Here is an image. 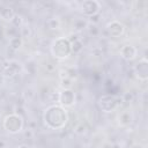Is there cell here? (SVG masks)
Returning a JSON list of instances; mask_svg holds the SVG:
<instances>
[{
    "instance_id": "3",
    "label": "cell",
    "mask_w": 148,
    "mask_h": 148,
    "mask_svg": "<svg viewBox=\"0 0 148 148\" xmlns=\"http://www.w3.org/2000/svg\"><path fill=\"white\" fill-rule=\"evenodd\" d=\"M3 127L7 132L16 134L23 128V118L17 113H10L3 119Z\"/></svg>"
},
{
    "instance_id": "12",
    "label": "cell",
    "mask_w": 148,
    "mask_h": 148,
    "mask_svg": "<svg viewBox=\"0 0 148 148\" xmlns=\"http://www.w3.org/2000/svg\"><path fill=\"white\" fill-rule=\"evenodd\" d=\"M119 121H120V124H121L123 126L128 125V124L131 123V114H130L128 112H124V113H121L120 117H119Z\"/></svg>"
},
{
    "instance_id": "20",
    "label": "cell",
    "mask_w": 148,
    "mask_h": 148,
    "mask_svg": "<svg viewBox=\"0 0 148 148\" xmlns=\"http://www.w3.org/2000/svg\"><path fill=\"white\" fill-rule=\"evenodd\" d=\"M3 83V76H2V74H0V86Z\"/></svg>"
},
{
    "instance_id": "15",
    "label": "cell",
    "mask_w": 148,
    "mask_h": 148,
    "mask_svg": "<svg viewBox=\"0 0 148 148\" xmlns=\"http://www.w3.org/2000/svg\"><path fill=\"white\" fill-rule=\"evenodd\" d=\"M15 27H17L18 24H21V22H22V18H21V16H18L17 14H15V16L13 17V20L10 21Z\"/></svg>"
},
{
    "instance_id": "11",
    "label": "cell",
    "mask_w": 148,
    "mask_h": 148,
    "mask_svg": "<svg viewBox=\"0 0 148 148\" xmlns=\"http://www.w3.org/2000/svg\"><path fill=\"white\" fill-rule=\"evenodd\" d=\"M0 15H1L2 18L8 20V21H12L13 17L15 16V12H14L12 8H3V9H1Z\"/></svg>"
},
{
    "instance_id": "9",
    "label": "cell",
    "mask_w": 148,
    "mask_h": 148,
    "mask_svg": "<svg viewBox=\"0 0 148 148\" xmlns=\"http://www.w3.org/2000/svg\"><path fill=\"white\" fill-rule=\"evenodd\" d=\"M136 53H138L136 49L132 45H125L120 50V54L125 60H133L136 57Z\"/></svg>"
},
{
    "instance_id": "16",
    "label": "cell",
    "mask_w": 148,
    "mask_h": 148,
    "mask_svg": "<svg viewBox=\"0 0 148 148\" xmlns=\"http://www.w3.org/2000/svg\"><path fill=\"white\" fill-rule=\"evenodd\" d=\"M72 86V79L71 77H66V79H62V87L65 89L69 88Z\"/></svg>"
},
{
    "instance_id": "1",
    "label": "cell",
    "mask_w": 148,
    "mask_h": 148,
    "mask_svg": "<svg viewBox=\"0 0 148 148\" xmlns=\"http://www.w3.org/2000/svg\"><path fill=\"white\" fill-rule=\"evenodd\" d=\"M43 119L49 128L61 130L66 126L68 121V113L66 109L61 105H51L44 111Z\"/></svg>"
},
{
    "instance_id": "17",
    "label": "cell",
    "mask_w": 148,
    "mask_h": 148,
    "mask_svg": "<svg viewBox=\"0 0 148 148\" xmlns=\"http://www.w3.org/2000/svg\"><path fill=\"white\" fill-rule=\"evenodd\" d=\"M53 24L52 27H51V29H57L58 27H59V21L58 20H56V18H51L50 21H49V24Z\"/></svg>"
},
{
    "instance_id": "13",
    "label": "cell",
    "mask_w": 148,
    "mask_h": 148,
    "mask_svg": "<svg viewBox=\"0 0 148 148\" xmlns=\"http://www.w3.org/2000/svg\"><path fill=\"white\" fill-rule=\"evenodd\" d=\"M21 44H22V39H21V37H18V36L12 37V39H10V47H12V49L17 50V49L21 46Z\"/></svg>"
},
{
    "instance_id": "8",
    "label": "cell",
    "mask_w": 148,
    "mask_h": 148,
    "mask_svg": "<svg viewBox=\"0 0 148 148\" xmlns=\"http://www.w3.org/2000/svg\"><path fill=\"white\" fill-rule=\"evenodd\" d=\"M125 28L119 21H112L111 23L108 24V32L112 37H119L124 34Z\"/></svg>"
},
{
    "instance_id": "5",
    "label": "cell",
    "mask_w": 148,
    "mask_h": 148,
    "mask_svg": "<svg viewBox=\"0 0 148 148\" xmlns=\"http://www.w3.org/2000/svg\"><path fill=\"white\" fill-rule=\"evenodd\" d=\"M81 9H82V13L87 16H94V15H97L99 13V9H101V3L96 0H86L82 2L81 5Z\"/></svg>"
},
{
    "instance_id": "6",
    "label": "cell",
    "mask_w": 148,
    "mask_h": 148,
    "mask_svg": "<svg viewBox=\"0 0 148 148\" xmlns=\"http://www.w3.org/2000/svg\"><path fill=\"white\" fill-rule=\"evenodd\" d=\"M59 103L61 104V106L65 108L73 106L75 103V92L71 88L62 89L61 92L59 94Z\"/></svg>"
},
{
    "instance_id": "18",
    "label": "cell",
    "mask_w": 148,
    "mask_h": 148,
    "mask_svg": "<svg viewBox=\"0 0 148 148\" xmlns=\"http://www.w3.org/2000/svg\"><path fill=\"white\" fill-rule=\"evenodd\" d=\"M24 135H25L27 138H32V136H34V132H32L31 130H27V131L24 132Z\"/></svg>"
},
{
    "instance_id": "10",
    "label": "cell",
    "mask_w": 148,
    "mask_h": 148,
    "mask_svg": "<svg viewBox=\"0 0 148 148\" xmlns=\"http://www.w3.org/2000/svg\"><path fill=\"white\" fill-rule=\"evenodd\" d=\"M20 71V65L16 61H10L6 67H5V75L6 76H14L17 72Z\"/></svg>"
},
{
    "instance_id": "19",
    "label": "cell",
    "mask_w": 148,
    "mask_h": 148,
    "mask_svg": "<svg viewBox=\"0 0 148 148\" xmlns=\"http://www.w3.org/2000/svg\"><path fill=\"white\" fill-rule=\"evenodd\" d=\"M15 148H30L28 145H20V146H17V147H15Z\"/></svg>"
},
{
    "instance_id": "7",
    "label": "cell",
    "mask_w": 148,
    "mask_h": 148,
    "mask_svg": "<svg viewBox=\"0 0 148 148\" xmlns=\"http://www.w3.org/2000/svg\"><path fill=\"white\" fill-rule=\"evenodd\" d=\"M134 73H135V76L141 81H146L148 79V61H147V59L143 58V59L139 60V62L135 64Z\"/></svg>"
},
{
    "instance_id": "2",
    "label": "cell",
    "mask_w": 148,
    "mask_h": 148,
    "mask_svg": "<svg viewBox=\"0 0 148 148\" xmlns=\"http://www.w3.org/2000/svg\"><path fill=\"white\" fill-rule=\"evenodd\" d=\"M51 52H52L53 57L57 58V59H65V58H67L72 53L71 42L67 38H65V37L57 38L53 42L52 46H51Z\"/></svg>"
},
{
    "instance_id": "4",
    "label": "cell",
    "mask_w": 148,
    "mask_h": 148,
    "mask_svg": "<svg viewBox=\"0 0 148 148\" xmlns=\"http://www.w3.org/2000/svg\"><path fill=\"white\" fill-rule=\"evenodd\" d=\"M97 105L103 112L109 113V112H112L114 109H117V106L119 105V102L116 96L111 94H105V95L99 96L97 101Z\"/></svg>"
},
{
    "instance_id": "14",
    "label": "cell",
    "mask_w": 148,
    "mask_h": 148,
    "mask_svg": "<svg viewBox=\"0 0 148 148\" xmlns=\"http://www.w3.org/2000/svg\"><path fill=\"white\" fill-rule=\"evenodd\" d=\"M82 42L80 40V39H75L74 40V43H71V46H72V52H74V53H77V52H80L81 51V49H82Z\"/></svg>"
}]
</instances>
